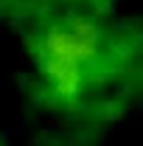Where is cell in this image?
<instances>
[{
	"instance_id": "1",
	"label": "cell",
	"mask_w": 143,
	"mask_h": 146,
	"mask_svg": "<svg viewBox=\"0 0 143 146\" xmlns=\"http://www.w3.org/2000/svg\"><path fill=\"white\" fill-rule=\"evenodd\" d=\"M101 51V31L87 17L51 25L39 39V70L59 96L73 98L87 82Z\"/></svg>"
},
{
	"instance_id": "2",
	"label": "cell",
	"mask_w": 143,
	"mask_h": 146,
	"mask_svg": "<svg viewBox=\"0 0 143 146\" xmlns=\"http://www.w3.org/2000/svg\"><path fill=\"white\" fill-rule=\"evenodd\" d=\"M65 3H90V0H65Z\"/></svg>"
}]
</instances>
